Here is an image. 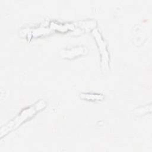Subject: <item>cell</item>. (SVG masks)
Segmentation results:
<instances>
[{
  "instance_id": "obj_1",
  "label": "cell",
  "mask_w": 152,
  "mask_h": 152,
  "mask_svg": "<svg viewBox=\"0 0 152 152\" xmlns=\"http://www.w3.org/2000/svg\"><path fill=\"white\" fill-rule=\"evenodd\" d=\"M46 104L44 101L40 100L37 102L34 106L27 107L21 111V112L15 118L7 123V125L2 126L1 129V137L7 134L9 131L10 132L14 129H15L17 126L21 125L23 122L26 121L31 116H33L36 112L44 108Z\"/></svg>"
},
{
  "instance_id": "obj_3",
  "label": "cell",
  "mask_w": 152,
  "mask_h": 152,
  "mask_svg": "<svg viewBox=\"0 0 152 152\" xmlns=\"http://www.w3.org/2000/svg\"><path fill=\"white\" fill-rule=\"evenodd\" d=\"M80 97L83 99L90 100H102L103 99L104 96L101 94L86 93L80 94Z\"/></svg>"
},
{
  "instance_id": "obj_2",
  "label": "cell",
  "mask_w": 152,
  "mask_h": 152,
  "mask_svg": "<svg viewBox=\"0 0 152 152\" xmlns=\"http://www.w3.org/2000/svg\"><path fill=\"white\" fill-rule=\"evenodd\" d=\"M61 53H62V56H64V58L72 59V58H74L75 56H79L80 55L85 54L86 53V49L84 48H82V47L74 48H73L72 49H69V50H62Z\"/></svg>"
}]
</instances>
